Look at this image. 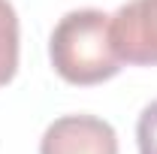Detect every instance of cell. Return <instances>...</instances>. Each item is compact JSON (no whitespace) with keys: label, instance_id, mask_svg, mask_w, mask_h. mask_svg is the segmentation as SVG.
<instances>
[{"label":"cell","instance_id":"obj_1","mask_svg":"<svg viewBox=\"0 0 157 154\" xmlns=\"http://www.w3.org/2000/svg\"><path fill=\"white\" fill-rule=\"evenodd\" d=\"M52 67L70 85H100L118 76L121 64L112 42V15L103 9H73L55 24L48 39Z\"/></svg>","mask_w":157,"mask_h":154},{"label":"cell","instance_id":"obj_2","mask_svg":"<svg viewBox=\"0 0 157 154\" xmlns=\"http://www.w3.org/2000/svg\"><path fill=\"white\" fill-rule=\"evenodd\" d=\"M39 154H118V133L97 115H63L45 127Z\"/></svg>","mask_w":157,"mask_h":154},{"label":"cell","instance_id":"obj_3","mask_svg":"<svg viewBox=\"0 0 157 154\" xmlns=\"http://www.w3.org/2000/svg\"><path fill=\"white\" fill-rule=\"evenodd\" d=\"M112 42L121 60L157 67V0H130L112 15Z\"/></svg>","mask_w":157,"mask_h":154},{"label":"cell","instance_id":"obj_4","mask_svg":"<svg viewBox=\"0 0 157 154\" xmlns=\"http://www.w3.org/2000/svg\"><path fill=\"white\" fill-rule=\"evenodd\" d=\"M18 73V15L9 0H0V88Z\"/></svg>","mask_w":157,"mask_h":154},{"label":"cell","instance_id":"obj_5","mask_svg":"<svg viewBox=\"0 0 157 154\" xmlns=\"http://www.w3.org/2000/svg\"><path fill=\"white\" fill-rule=\"evenodd\" d=\"M136 145L139 154H157V100L142 109L136 121Z\"/></svg>","mask_w":157,"mask_h":154}]
</instances>
